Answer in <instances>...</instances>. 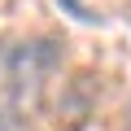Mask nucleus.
<instances>
[{
    "mask_svg": "<svg viewBox=\"0 0 131 131\" xmlns=\"http://www.w3.org/2000/svg\"><path fill=\"white\" fill-rule=\"evenodd\" d=\"M127 131H131V105H127Z\"/></svg>",
    "mask_w": 131,
    "mask_h": 131,
    "instance_id": "20e7f679",
    "label": "nucleus"
},
{
    "mask_svg": "<svg viewBox=\"0 0 131 131\" xmlns=\"http://www.w3.org/2000/svg\"><path fill=\"white\" fill-rule=\"evenodd\" d=\"M0 131H9V114L5 109H0Z\"/></svg>",
    "mask_w": 131,
    "mask_h": 131,
    "instance_id": "7ed1b4c3",
    "label": "nucleus"
},
{
    "mask_svg": "<svg viewBox=\"0 0 131 131\" xmlns=\"http://www.w3.org/2000/svg\"><path fill=\"white\" fill-rule=\"evenodd\" d=\"M57 5H61L66 13H70V18H79V22H96V13H92V9H83L79 0H57Z\"/></svg>",
    "mask_w": 131,
    "mask_h": 131,
    "instance_id": "f03ea898",
    "label": "nucleus"
},
{
    "mask_svg": "<svg viewBox=\"0 0 131 131\" xmlns=\"http://www.w3.org/2000/svg\"><path fill=\"white\" fill-rule=\"evenodd\" d=\"M61 66V39L52 35H35V39H18L0 48V79L9 83L13 96L35 92L48 74H57Z\"/></svg>",
    "mask_w": 131,
    "mask_h": 131,
    "instance_id": "f257e3e1",
    "label": "nucleus"
}]
</instances>
